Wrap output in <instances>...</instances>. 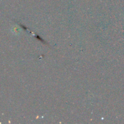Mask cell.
<instances>
[{
    "label": "cell",
    "mask_w": 124,
    "mask_h": 124,
    "mask_svg": "<svg viewBox=\"0 0 124 124\" xmlns=\"http://www.w3.org/2000/svg\"><path fill=\"white\" fill-rule=\"evenodd\" d=\"M12 31L15 35H18L21 32V29L19 27L14 26L12 28Z\"/></svg>",
    "instance_id": "6da1fadb"
}]
</instances>
